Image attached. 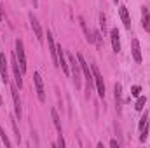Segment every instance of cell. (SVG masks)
<instances>
[{"instance_id": "cell-1", "label": "cell", "mask_w": 150, "mask_h": 148, "mask_svg": "<svg viewBox=\"0 0 150 148\" xmlns=\"http://www.w3.org/2000/svg\"><path fill=\"white\" fill-rule=\"evenodd\" d=\"M68 65H70V73L75 80V87H80V65L74 54H68Z\"/></svg>"}, {"instance_id": "cell-2", "label": "cell", "mask_w": 150, "mask_h": 148, "mask_svg": "<svg viewBox=\"0 0 150 148\" xmlns=\"http://www.w3.org/2000/svg\"><path fill=\"white\" fill-rule=\"evenodd\" d=\"M77 59H79L80 70H82V72H84V75H86V80H87V89H91V85H93V82H94L93 70H91V66L87 65V61L84 59V56H82V54H77Z\"/></svg>"}, {"instance_id": "cell-3", "label": "cell", "mask_w": 150, "mask_h": 148, "mask_svg": "<svg viewBox=\"0 0 150 148\" xmlns=\"http://www.w3.org/2000/svg\"><path fill=\"white\" fill-rule=\"evenodd\" d=\"M14 45H16V52H14V54H16V59H18V63H19L21 72L25 73V72H26V56H25V47H23V42L18 38Z\"/></svg>"}, {"instance_id": "cell-4", "label": "cell", "mask_w": 150, "mask_h": 148, "mask_svg": "<svg viewBox=\"0 0 150 148\" xmlns=\"http://www.w3.org/2000/svg\"><path fill=\"white\" fill-rule=\"evenodd\" d=\"M91 70H93L94 84H96V89H98L100 98H105V84H103V77H101V73H100V70L96 68V65H91Z\"/></svg>"}, {"instance_id": "cell-5", "label": "cell", "mask_w": 150, "mask_h": 148, "mask_svg": "<svg viewBox=\"0 0 150 148\" xmlns=\"http://www.w3.org/2000/svg\"><path fill=\"white\" fill-rule=\"evenodd\" d=\"M33 84H35V92H37L38 99L40 101H45V91H44V82H42V77L38 72L33 73Z\"/></svg>"}, {"instance_id": "cell-6", "label": "cell", "mask_w": 150, "mask_h": 148, "mask_svg": "<svg viewBox=\"0 0 150 148\" xmlns=\"http://www.w3.org/2000/svg\"><path fill=\"white\" fill-rule=\"evenodd\" d=\"M138 132H140V141H145V140H147V136H149V117H147V111H145V115L140 118Z\"/></svg>"}, {"instance_id": "cell-7", "label": "cell", "mask_w": 150, "mask_h": 148, "mask_svg": "<svg viewBox=\"0 0 150 148\" xmlns=\"http://www.w3.org/2000/svg\"><path fill=\"white\" fill-rule=\"evenodd\" d=\"M47 45H49V52H51V58H52V63L54 66H59V61H58V49H56V44L52 40V33L47 32Z\"/></svg>"}, {"instance_id": "cell-8", "label": "cell", "mask_w": 150, "mask_h": 148, "mask_svg": "<svg viewBox=\"0 0 150 148\" xmlns=\"http://www.w3.org/2000/svg\"><path fill=\"white\" fill-rule=\"evenodd\" d=\"M30 25H32V30H33V33H35L37 40L38 42H42V40H44V32H42V26H40L38 19L33 16V14L30 16Z\"/></svg>"}, {"instance_id": "cell-9", "label": "cell", "mask_w": 150, "mask_h": 148, "mask_svg": "<svg viewBox=\"0 0 150 148\" xmlns=\"http://www.w3.org/2000/svg\"><path fill=\"white\" fill-rule=\"evenodd\" d=\"M131 52H133L134 61H136V63H142V49H140L138 38H133V40H131Z\"/></svg>"}, {"instance_id": "cell-10", "label": "cell", "mask_w": 150, "mask_h": 148, "mask_svg": "<svg viewBox=\"0 0 150 148\" xmlns=\"http://www.w3.org/2000/svg\"><path fill=\"white\" fill-rule=\"evenodd\" d=\"M110 40H112V47L115 52H120V37H119V30L112 28L110 30Z\"/></svg>"}, {"instance_id": "cell-11", "label": "cell", "mask_w": 150, "mask_h": 148, "mask_svg": "<svg viewBox=\"0 0 150 148\" xmlns=\"http://www.w3.org/2000/svg\"><path fill=\"white\" fill-rule=\"evenodd\" d=\"M11 92H12V99H14V110H16V117H18V118H21V101H19L18 89H16V87H12V89H11Z\"/></svg>"}, {"instance_id": "cell-12", "label": "cell", "mask_w": 150, "mask_h": 148, "mask_svg": "<svg viewBox=\"0 0 150 148\" xmlns=\"http://www.w3.org/2000/svg\"><path fill=\"white\" fill-rule=\"evenodd\" d=\"M119 14H120V19H122L124 26L129 30V28H131V18H129V12H127V9H126L124 5H120V7H119Z\"/></svg>"}, {"instance_id": "cell-13", "label": "cell", "mask_w": 150, "mask_h": 148, "mask_svg": "<svg viewBox=\"0 0 150 148\" xmlns=\"http://www.w3.org/2000/svg\"><path fill=\"white\" fill-rule=\"evenodd\" d=\"M142 25H143L145 32H150V11L147 7L142 9Z\"/></svg>"}, {"instance_id": "cell-14", "label": "cell", "mask_w": 150, "mask_h": 148, "mask_svg": "<svg viewBox=\"0 0 150 148\" xmlns=\"http://www.w3.org/2000/svg\"><path fill=\"white\" fill-rule=\"evenodd\" d=\"M113 92H115V103H117V110L120 111V108H122V85H120V84H115V87H113Z\"/></svg>"}, {"instance_id": "cell-15", "label": "cell", "mask_w": 150, "mask_h": 148, "mask_svg": "<svg viewBox=\"0 0 150 148\" xmlns=\"http://www.w3.org/2000/svg\"><path fill=\"white\" fill-rule=\"evenodd\" d=\"M0 75H2V80L7 84V61H5V54H0Z\"/></svg>"}, {"instance_id": "cell-16", "label": "cell", "mask_w": 150, "mask_h": 148, "mask_svg": "<svg viewBox=\"0 0 150 148\" xmlns=\"http://www.w3.org/2000/svg\"><path fill=\"white\" fill-rule=\"evenodd\" d=\"M51 117H52V122H54V125H56V129H58V132L61 134V124H59V117H58V111L54 110H51Z\"/></svg>"}, {"instance_id": "cell-17", "label": "cell", "mask_w": 150, "mask_h": 148, "mask_svg": "<svg viewBox=\"0 0 150 148\" xmlns=\"http://www.w3.org/2000/svg\"><path fill=\"white\" fill-rule=\"evenodd\" d=\"M145 103H147V98H145V96H138L136 105H134V110L142 111V110H143V106H145Z\"/></svg>"}, {"instance_id": "cell-18", "label": "cell", "mask_w": 150, "mask_h": 148, "mask_svg": "<svg viewBox=\"0 0 150 148\" xmlns=\"http://www.w3.org/2000/svg\"><path fill=\"white\" fill-rule=\"evenodd\" d=\"M0 136H2V141H4V145L5 147H11V141H9V138H7V134L4 132V129L0 127Z\"/></svg>"}, {"instance_id": "cell-19", "label": "cell", "mask_w": 150, "mask_h": 148, "mask_svg": "<svg viewBox=\"0 0 150 148\" xmlns=\"http://www.w3.org/2000/svg\"><path fill=\"white\" fill-rule=\"evenodd\" d=\"M140 92H142V87H140V85H133V87H131V94H133V96H136V98H138V96H140Z\"/></svg>"}, {"instance_id": "cell-20", "label": "cell", "mask_w": 150, "mask_h": 148, "mask_svg": "<svg viewBox=\"0 0 150 148\" xmlns=\"http://www.w3.org/2000/svg\"><path fill=\"white\" fill-rule=\"evenodd\" d=\"M110 147L112 148H119V141H117V140H112V141H110Z\"/></svg>"}, {"instance_id": "cell-21", "label": "cell", "mask_w": 150, "mask_h": 148, "mask_svg": "<svg viewBox=\"0 0 150 148\" xmlns=\"http://www.w3.org/2000/svg\"><path fill=\"white\" fill-rule=\"evenodd\" d=\"M58 145H59V147H65V140H63V136H61V134H59V140H58Z\"/></svg>"}, {"instance_id": "cell-22", "label": "cell", "mask_w": 150, "mask_h": 148, "mask_svg": "<svg viewBox=\"0 0 150 148\" xmlns=\"http://www.w3.org/2000/svg\"><path fill=\"white\" fill-rule=\"evenodd\" d=\"M0 18H4V11H2V4H0Z\"/></svg>"}]
</instances>
